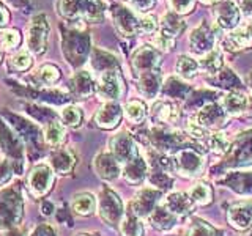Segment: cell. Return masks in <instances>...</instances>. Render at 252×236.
I'll return each mask as SVG.
<instances>
[{
    "instance_id": "26",
    "label": "cell",
    "mask_w": 252,
    "mask_h": 236,
    "mask_svg": "<svg viewBox=\"0 0 252 236\" xmlns=\"http://www.w3.org/2000/svg\"><path fill=\"white\" fill-rule=\"evenodd\" d=\"M161 87V76L159 71H148V73H144L140 76L139 81V91L144 94L145 98L153 99L156 98L158 91H159Z\"/></svg>"
},
{
    "instance_id": "43",
    "label": "cell",
    "mask_w": 252,
    "mask_h": 236,
    "mask_svg": "<svg viewBox=\"0 0 252 236\" xmlns=\"http://www.w3.org/2000/svg\"><path fill=\"white\" fill-rule=\"evenodd\" d=\"M21 43V35L18 30H5L0 33V44H2L5 49H14L18 47Z\"/></svg>"
},
{
    "instance_id": "20",
    "label": "cell",
    "mask_w": 252,
    "mask_h": 236,
    "mask_svg": "<svg viewBox=\"0 0 252 236\" xmlns=\"http://www.w3.org/2000/svg\"><path fill=\"white\" fill-rule=\"evenodd\" d=\"M114 19L117 29L123 35L131 36L139 33V18H136V14L131 11V8H117L114 11Z\"/></svg>"
},
{
    "instance_id": "10",
    "label": "cell",
    "mask_w": 252,
    "mask_h": 236,
    "mask_svg": "<svg viewBox=\"0 0 252 236\" xmlns=\"http://www.w3.org/2000/svg\"><path fill=\"white\" fill-rule=\"evenodd\" d=\"M110 153H112L117 157V161L123 165L129 164L139 156L137 147L134 144L132 137L126 132L117 134L115 137L110 139Z\"/></svg>"
},
{
    "instance_id": "61",
    "label": "cell",
    "mask_w": 252,
    "mask_h": 236,
    "mask_svg": "<svg viewBox=\"0 0 252 236\" xmlns=\"http://www.w3.org/2000/svg\"><path fill=\"white\" fill-rule=\"evenodd\" d=\"M248 236H252V233H251V235H248Z\"/></svg>"
},
{
    "instance_id": "56",
    "label": "cell",
    "mask_w": 252,
    "mask_h": 236,
    "mask_svg": "<svg viewBox=\"0 0 252 236\" xmlns=\"http://www.w3.org/2000/svg\"><path fill=\"white\" fill-rule=\"evenodd\" d=\"M202 2H203V3H216L218 0H202Z\"/></svg>"
},
{
    "instance_id": "16",
    "label": "cell",
    "mask_w": 252,
    "mask_h": 236,
    "mask_svg": "<svg viewBox=\"0 0 252 236\" xmlns=\"http://www.w3.org/2000/svg\"><path fill=\"white\" fill-rule=\"evenodd\" d=\"M215 18L216 24L222 29H236L238 27V21H240V8L235 5L232 0H224L220 2L215 11Z\"/></svg>"
},
{
    "instance_id": "33",
    "label": "cell",
    "mask_w": 252,
    "mask_h": 236,
    "mask_svg": "<svg viewBox=\"0 0 252 236\" xmlns=\"http://www.w3.org/2000/svg\"><path fill=\"white\" fill-rule=\"evenodd\" d=\"M120 233L122 236H144V224H142V219L128 209L126 216L120 222Z\"/></svg>"
},
{
    "instance_id": "11",
    "label": "cell",
    "mask_w": 252,
    "mask_h": 236,
    "mask_svg": "<svg viewBox=\"0 0 252 236\" xmlns=\"http://www.w3.org/2000/svg\"><path fill=\"white\" fill-rule=\"evenodd\" d=\"M87 47H89L87 38L77 31L63 35V51H65V55L71 65H81L87 55Z\"/></svg>"
},
{
    "instance_id": "22",
    "label": "cell",
    "mask_w": 252,
    "mask_h": 236,
    "mask_svg": "<svg viewBox=\"0 0 252 236\" xmlns=\"http://www.w3.org/2000/svg\"><path fill=\"white\" fill-rule=\"evenodd\" d=\"M252 43V35L249 31V27L244 26V27H236L233 30H230L228 33L224 36V47L228 51H240L248 47Z\"/></svg>"
},
{
    "instance_id": "9",
    "label": "cell",
    "mask_w": 252,
    "mask_h": 236,
    "mask_svg": "<svg viewBox=\"0 0 252 236\" xmlns=\"http://www.w3.org/2000/svg\"><path fill=\"white\" fill-rule=\"evenodd\" d=\"M125 85L118 71L115 69H106L104 73L101 74L98 85H96V91L98 94L106 101H117L118 98L123 94Z\"/></svg>"
},
{
    "instance_id": "59",
    "label": "cell",
    "mask_w": 252,
    "mask_h": 236,
    "mask_svg": "<svg viewBox=\"0 0 252 236\" xmlns=\"http://www.w3.org/2000/svg\"><path fill=\"white\" fill-rule=\"evenodd\" d=\"M77 236H90V235H77Z\"/></svg>"
},
{
    "instance_id": "39",
    "label": "cell",
    "mask_w": 252,
    "mask_h": 236,
    "mask_svg": "<svg viewBox=\"0 0 252 236\" xmlns=\"http://www.w3.org/2000/svg\"><path fill=\"white\" fill-rule=\"evenodd\" d=\"M189 197H191L192 203L197 205H210L213 200V191L208 184L205 183H197L195 186L191 187L189 191Z\"/></svg>"
},
{
    "instance_id": "52",
    "label": "cell",
    "mask_w": 252,
    "mask_h": 236,
    "mask_svg": "<svg viewBox=\"0 0 252 236\" xmlns=\"http://www.w3.org/2000/svg\"><path fill=\"white\" fill-rule=\"evenodd\" d=\"M240 11L244 16L251 18V16H252V0H241V2H240Z\"/></svg>"
},
{
    "instance_id": "47",
    "label": "cell",
    "mask_w": 252,
    "mask_h": 236,
    "mask_svg": "<svg viewBox=\"0 0 252 236\" xmlns=\"http://www.w3.org/2000/svg\"><path fill=\"white\" fill-rule=\"evenodd\" d=\"M14 165L10 159H6V157H0V186L8 183V181L11 179L13 173H14Z\"/></svg>"
},
{
    "instance_id": "58",
    "label": "cell",
    "mask_w": 252,
    "mask_h": 236,
    "mask_svg": "<svg viewBox=\"0 0 252 236\" xmlns=\"http://www.w3.org/2000/svg\"><path fill=\"white\" fill-rule=\"evenodd\" d=\"M248 27H249V31H251V35H252V22H251V24H248Z\"/></svg>"
},
{
    "instance_id": "28",
    "label": "cell",
    "mask_w": 252,
    "mask_h": 236,
    "mask_svg": "<svg viewBox=\"0 0 252 236\" xmlns=\"http://www.w3.org/2000/svg\"><path fill=\"white\" fill-rule=\"evenodd\" d=\"M148 219H150V222H152V225L159 228V230H169V228H172L178 220V217L175 214H172L164 205L156 206L152 214L148 216Z\"/></svg>"
},
{
    "instance_id": "35",
    "label": "cell",
    "mask_w": 252,
    "mask_h": 236,
    "mask_svg": "<svg viewBox=\"0 0 252 236\" xmlns=\"http://www.w3.org/2000/svg\"><path fill=\"white\" fill-rule=\"evenodd\" d=\"M183 29H185V22L180 19V16H177V13H167L161 21V31L169 36L175 38L183 31Z\"/></svg>"
},
{
    "instance_id": "38",
    "label": "cell",
    "mask_w": 252,
    "mask_h": 236,
    "mask_svg": "<svg viewBox=\"0 0 252 236\" xmlns=\"http://www.w3.org/2000/svg\"><path fill=\"white\" fill-rule=\"evenodd\" d=\"M125 115L131 123H142L147 117V107L142 101H129L125 106Z\"/></svg>"
},
{
    "instance_id": "15",
    "label": "cell",
    "mask_w": 252,
    "mask_h": 236,
    "mask_svg": "<svg viewBox=\"0 0 252 236\" xmlns=\"http://www.w3.org/2000/svg\"><path fill=\"white\" fill-rule=\"evenodd\" d=\"M123 110L117 101H107L104 106H102L96 115H94V121L102 129H114L115 126H118L122 120Z\"/></svg>"
},
{
    "instance_id": "2",
    "label": "cell",
    "mask_w": 252,
    "mask_h": 236,
    "mask_svg": "<svg viewBox=\"0 0 252 236\" xmlns=\"http://www.w3.org/2000/svg\"><path fill=\"white\" fill-rule=\"evenodd\" d=\"M24 216V200L18 187L0 191V230H13Z\"/></svg>"
},
{
    "instance_id": "25",
    "label": "cell",
    "mask_w": 252,
    "mask_h": 236,
    "mask_svg": "<svg viewBox=\"0 0 252 236\" xmlns=\"http://www.w3.org/2000/svg\"><path fill=\"white\" fill-rule=\"evenodd\" d=\"M60 79V69L47 63V65L39 66L33 74L30 76V81L33 82L35 87H46V85H54Z\"/></svg>"
},
{
    "instance_id": "49",
    "label": "cell",
    "mask_w": 252,
    "mask_h": 236,
    "mask_svg": "<svg viewBox=\"0 0 252 236\" xmlns=\"http://www.w3.org/2000/svg\"><path fill=\"white\" fill-rule=\"evenodd\" d=\"M156 0H131V10L137 13H148L155 6Z\"/></svg>"
},
{
    "instance_id": "42",
    "label": "cell",
    "mask_w": 252,
    "mask_h": 236,
    "mask_svg": "<svg viewBox=\"0 0 252 236\" xmlns=\"http://www.w3.org/2000/svg\"><path fill=\"white\" fill-rule=\"evenodd\" d=\"M30 66H32V57L30 52L27 51H19L10 59V68H13L14 71H26Z\"/></svg>"
},
{
    "instance_id": "40",
    "label": "cell",
    "mask_w": 252,
    "mask_h": 236,
    "mask_svg": "<svg viewBox=\"0 0 252 236\" xmlns=\"http://www.w3.org/2000/svg\"><path fill=\"white\" fill-rule=\"evenodd\" d=\"M60 118L65 126H71V128H77L82 123V110L77 106H66L62 109Z\"/></svg>"
},
{
    "instance_id": "14",
    "label": "cell",
    "mask_w": 252,
    "mask_h": 236,
    "mask_svg": "<svg viewBox=\"0 0 252 236\" xmlns=\"http://www.w3.org/2000/svg\"><path fill=\"white\" fill-rule=\"evenodd\" d=\"M227 219L236 230H246L252 225V203L238 202L232 205L227 211Z\"/></svg>"
},
{
    "instance_id": "44",
    "label": "cell",
    "mask_w": 252,
    "mask_h": 236,
    "mask_svg": "<svg viewBox=\"0 0 252 236\" xmlns=\"http://www.w3.org/2000/svg\"><path fill=\"white\" fill-rule=\"evenodd\" d=\"M186 236H218V235L215 228L210 227L208 224L202 222V220H195L191 225V228H189Z\"/></svg>"
},
{
    "instance_id": "32",
    "label": "cell",
    "mask_w": 252,
    "mask_h": 236,
    "mask_svg": "<svg viewBox=\"0 0 252 236\" xmlns=\"http://www.w3.org/2000/svg\"><path fill=\"white\" fill-rule=\"evenodd\" d=\"M123 173H125L126 181H129L131 184L142 183L144 178H145V173H147V164L144 161V157L137 156L134 161H131L129 164H126Z\"/></svg>"
},
{
    "instance_id": "13",
    "label": "cell",
    "mask_w": 252,
    "mask_h": 236,
    "mask_svg": "<svg viewBox=\"0 0 252 236\" xmlns=\"http://www.w3.org/2000/svg\"><path fill=\"white\" fill-rule=\"evenodd\" d=\"M94 172L98 173V177L102 179H115L118 178L122 172V164L117 161V157L112 153H99L96 157H94L93 162Z\"/></svg>"
},
{
    "instance_id": "19",
    "label": "cell",
    "mask_w": 252,
    "mask_h": 236,
    "mask_svg": "<svg viewBox=\"0 0 252 236\" xmlns=\"http://www.w3.org/2000/svg\"><path fill=\"white\" fill-rule=\"evenodd\" d=\"M51 159V167L55 173L59 175H68L73 172L76 165V156L73 154L71 149L66 148H55L49 156Z\"/></svg>"
},
{
    "instance_id": "18",
    "label": "cell",
    "mask_w": 252,
    "mask_h": 236,
    "mask_svg": "<svg viewBox=\"0 0 252 236\" xmlns=\"http://www.w3.org/2000/svg\"><path fill=\"white\" fill-rule=\"evenodd\" d=\"M197 120H199V123L203 124L207 129L218 131L220 126L225 124L227 114L224 112V109L220 107V104H208L200 110Z\"/></svg>"
},
{
    "instance_id": "36",
    "label": "cell",
    "mask_w": 252,
    "mask_h": 236,
    "mask_svg": "<svg viewBox=\"0 0 252 236\" xmlns=\"http://www.w3.org/2000/svg\"><path fill=\"white\" fill-rule=\"evenodd\" d=\"M199 61L194 60L189 55H180L177 60V73L183 79H192L199 73Z\"/></svg>"
},
{
    "instance_id": "57",
    "label": "cell",
    "mask_w": 252,
    "mask_h": 236,
    "mask_svg": "<svg viewBox=\"0 0 252 236\" xmlns=\"http://www.w3.org/2000/svg\"><path fill=\"white\" fill-rule=\"evenodd\" d=\"M249 87H251V88H252V73L249 74Z\"/></svg>"
},
{
    "instance_id": "54",
    "label": "cell",
    "mask_w": 252,
    "mask_h": 236,
    "mask_svg": "<svg viewBox=\"0 0 252 236\" xmlns=\"http://www.w3.org/2000/svg\"><path fill=\"white\" fill-rule=\"evenodd\" d=\"M43 214H46V216H49V214H52V209H54V205L51 203V202H44L43 203Z\"/></svg>"
},
{
    "instance_id": "7",
    "label": "cell",
    "mask_w": 252,
    "mask_h": 236,
    "mask_svg": "<svg viewBox=\"0 0 252 236\" xmlns=\"http://www.w3.org/2000/svg\"><path fill=\"white\" fill-rule=\"evenodd\" d=\"M173 167L177 169V172H180V175L195 178L202 175L205 169V159L194 149L185 148L173 157Z\"/></svg>"
},
{
    "instance_id": "5",
    "label": "cell",
    "mask_w": 252,
    "mask_h": 236,
    "mask_svg": "<svg viewBox=\"0 0 252 236\" xmlns=\"http://www.w3.org/2000/svg\"><path fill=\"white\" fill-rule=\"evenodd\" d=\"M47 38H49V22L46 14L39 13L32 18L27 30V47L33 55H41L47 49Z\"/></svg>"
},
{
    "instance_id": "48",
    "label": "cell",
    "mask_w": 252,
    "mask_h": 236,
    "mask_svg": "<svg viewBox=\"0 0 252 236\" xmlns=\"http://www.w3.org/2000/svg\"><path fill=\"white\" fill-rule=\"evenodd\" d=\"M172 10L177 14H186L192 10L194 0H169Z\"/></svg>"
},
{
    "instance_id": "21",
    "label": "cell",
    "mask_w": 252,
    "mask_h": 236,
    "mask_svg": "<svg viewBox=\"0 0 252 236\" xmlns=\"http://www.w3.org/2000/svg\"><path fill=\"white\" fill-rule=\"evenodd\" d=\"M191 46L197 54H208L215 49V33L208 26L197 27L191 33Z\"/></svg>"
},
{
    "instance_id": "60",
    "label": "cell",
    "mask_w": 252,
    "mask_h": 236,
    "mask_svg": "<svg viewBox=\"0 0 252 236\" xmlns=\"http://www.w3.org/2000/svg\"><path fill=\"white\" fill-rule=\"evenodd\" d=\"M0 61H2V54H0Z\"/></svg>"
},
{
    "instance_id": "45",
    "label": "cell",
    "mask_w": 252,
    "mask_h": 236,
    "mask_svg": "<svg viewBox=\"0 0 252 236\" xmlns=\"http://www.w3.org/2000/svg\"><path fill=\"white\" fill-rule=\"evenodd\" d=\"M152 44L156 47V49L159 51H170L173 46H175V38L173 36H169L159 31V33H156L153 38H152Z\"/></svg>"
},
{
    "instance_id": "12",
    "label": "cell",
    "mask_w": 252,
    "mask_h": 236,
    "mask_svg": "<svg viewBox=\"0 0 252 236\" xmlns=\"http://www.w3.org/2000/svg\"><path fill=\"white\" fill-rule=\"evenodd\" d=\"M161 192L155 191V189H144L140 191L136 199H134L129 203V211L134 212L136 216L142 217H148L153 212V209L156 208V203L159 202Z\"/></svg>"
},
{
    "instance_id": "4",
    "label": "cell",
    "mask_w": 252,
    "mask_h": 236,
    "mask_svg": "<svg viewBox=\"0 0 252 236\" xmlns=\"http://www.w3.org/2000/svg\"><path fill=\"white\" fill-rule=\"evenodd\" d=\"M26 145L16 134L11 126L6 121L0 120V149H2L3 156L10 159L14 165V170L18 175L22 173L24 169V157H26Z\"/></svg>"
},
{
    "instance_id": "27",
    "label": "cell",
    "mask_w": 252,
    "mask_h": 236,
    "mask_svg": "<svg viewBox=\"0 0 252 236\" xmlns=\"http://www.w3.org/2000/svg\"><path fill=\"white\" fill-rule=\"evenodd\" d=\"M43 136H44V144L49 145L52 148H59L63 142H65V128L63 124L57 120H49L44 126V131H43Z\"/></svg>"
},
{
    "instance_id": "24",
    "label": "cell",
    "mask_w": 252,
    "mask_h": 236,
    "mask_svg": "<svg viewBox=\"0 0 252 236\" xmlns=\"http://www.w3.org/2000/svg\"><path fill=\"white\" fill-rule=\"evenodd\" d=\"M162 205L172 212V214H175L177 217L186 216L188 212L192 211V200H191V197H186L183 192H173V194H170Z\"/></svg>"
},
{
    "instance_id": "34",
    "label": "cell",
    "mask_w": 252,
    "mask_h": 236,
    "mask_svg": "<svg viewBox=\"0 0 252 236\" xmlns=\"http://www.w3.org/2000/svg\"><path fill=\"white\" fill-rule=\"evenodd\" d=\"M19 94H24V96H30V98H35V99H41V101H47V102H62V101H66V94H63L60 91H38L36 88H26V87H22V90H16Z\"/></svg>"
},
{
    "instance_id": "6",
    "label": "cell",
    "mask_w": 252,
    "mask_h": 236,
    "mask_svg": "<svg viewBox=\"0 0 252 236\" xmlns=\"http://www.w3.org/2000/svg\"><path fill=\"white\" fill-rule=\"evenodd\" d=\"M99 216L109 225H120L123 216V203L114 191L110 189H102L99 194L98 202Z\"/></svg>"
},
{
    "instance_id": "41",
    "label": "cell",
    "mask_w": 252,
    "mask_h": 236,
    "mask_svg": "<svg viewBox=\"0 0 252 236\" xmlns=\"http://www.w3.org/2000/svg\"><path fill=\"white\" fill-rule=\"evenodd\" d=\"M207 142H208L210 148L218 154H222L228 149V140L225 137V134L220 132V131L210 132V136L207 137Z\"/></svg>"
},
{
    "instance_id": "30",
    "label": "cell",
    "mask_w": 252,
    "mask_h": 236,
    "mask_svg": "<svg viewBox=\"0 0 252 236\" xmlns=\"http://www.w3.org/2000/svg\"><path fill=\"white\" fill-rule=\"evenodd\" d=\"M152 115L162 123H173L180 117V110L169 101H156L152 107Z\"/></svg>"
},
{
    "instance_id": "23",
    "label": "cell",
    "mask_w": 252,
    "mask_h": 236,
    "mask_svg": "<svg viewBox=\"0 0 252 236\" xmlns=\"http://www.w3.org/2000/svg\"><path fill=\"white\" fill-rule=\"evenodd\" d=\"M219 104L227 115H240L248 107V96L241 91H230L220 99Z\"/></svg>"
},
{
    "instance_id": "55",
    "label": "cell",
    "mask_w": 252,
    "mask_h": 236,
    "mask_svg": "<svg viewBox=\"0 0 252 236\" xmlns=\"http://www.w3.org/2000/svg\"><path fill=\"white\" fill-rule=\"evenodd\" d=\"M3 236H22V233L18 232V230H14V228H13V230H6Z\"/></svg>"
},
{
    "instance_id": "8",
    "label": "cell",
    "mask_w": 252,
    "mask_h": 236,
    "mask_svg": "<svg viewBox=\"0 0 252 236\" xmlns=\"http://www.w3.org/2000/svg\"><path fill=\"white\" fill-rule=\"evenodd\" d=\"M29 191L30 194L36 197V199H41L47 192L51 191V187L54 184V170L51 165L46 164H38L32 169L29 179Z\"/></svg>"
},
{
    "instance_id": "50",
    "label": "cell",
    "mask_w": 252,
    "mask_h": 236,
    "mask_svg": "<svg viewBox=\"0 0 252 236\" xmlns=\"http://www.w3.org/2000/svg\"><path fill=\"white\" fill-rule=\"evenodd\" d=\"M29 236H57V232L51 224H39L32 230Z\"/></svg>"
},
{
    "instance_id": "53",
    "label": "cell",
    "mask_w": 252,
    "mask_h": 236,
    "mask_svg": "<svg viewBox=\"0 0 252 236\" xmlns=\"http://www.w3.org/2000/svg\"><path fill=\"white\" fill-rule=\"evenodd\" d=\"M8 21H10V14H8V11L2 5H0V29L5 27L8 24Z\"/></svg>"
},
{
    "instance_id": "17",
    "label": "cell",
    "mask_w": 252,
    "mask_h": 236,
    "mask_svg": "<svg viewBox=\"0 0 252 236\" xmlns=\"http://www.w3.org/2000/svg\"><path fill=\"white\" fill-rule=\"evenodd\" d=\"M159 65V52L155 47H142L132 57V66L137 73H148L156 71Z\"/></svg>"
},
{
    "instance_id": "46",
    "label": "cell",
    "mask_w": 252,
    "mask_h": 236,
    "mask_svg": "<svg viewBox=\"0 0 252 236\" xmlns=\"http://www.w3.org/2000/svg\"><path fill=\"white\" fill-rule=\"evenodd\" d=\"M158 30V21L156 18L150 14H142L139 18V33H145V35H150V33H155Z\"/></svg>"
},
{
    "instance_id": "31",
    "label": "cell",
    "mask_w": 252,
    "mask_h": 236,
    "mask_svg": "<svg viewBox=\"0 0 252 236\" xmlns=\"http://www.w3.org/2000/svg\"><path fill=\"white\" fill-rule=\"evenodd\" d=\"M71 208L77 216H90L96 209V199H94L93 194L89 192L77 194L71 202Z\"/></svg>"
},
{
    "instance_id": "51",
    "label": "cell",
    "mask_w": 252,
    "mask_h": 236,
    "mask_svg": "<svg viewBox=\"0 0 252 236\" xmlns=\"http://www.w3.org/2000/svg\"><path fill=\"white\" fill-rule=\"evenodd\" d=\"M3 2L16 10H27L29 8V0H3Z\"/></svg>"
},
{
    "instance_id": "3",
    "label": "cell",
    "mask_w": 252,
    "mask_h": 236,
    "mask_svg": "<svg viewBox=\"0 0 252 236\" xmlns=\"http://www.w3.org/2000/svg\"><path fill=\"white\" fill-rule=\"evenodd\" d=\"M2 117L6 120V123L11 126V129L19 136L22 144L27 145L30 151H33V149L35 151L36 149H41L44 136H43L41 129H39L33 121H30L27 118H24L18 114L8 112V110L2 112Z\"/></svg>"
},
{
    "instance_id": "29",
    "label": "cell",
    "mask_w": 252,
    "mask_h": 236,
    "mask_svg": "<svg viewBox=\"0 0 252 236\" xmlns=\"http://www.w3.org/2000/svg\"><path fill=\"white\" fill-rule=\"evenodd\" d=\"M71 90L79 98H87L93 93V77L89 71H79L71 79Z\"/></svg>"
},
{
    "instance_id": "1",
    "label": "cell",
    "mask_w": 252,
    "mask_h": 236,
    "mask_svg": "<svg viewBox=\"0 0 252 236\" xmlns=\"http://www.w3.org/2000/svg\"><path fill=\"white\" fill-rule=\"evenodd\" d=\"M57 13L69 21L84 18L89 22H99L104 18L106 5L102 0H57Z\"/></svg>"
},
{
    "instance_id": "37",
    "label": "cell",
    "mask_w": 252,
    "mask_h": 236,
    "mask_svg": "<svg viewBox=\"0 0 252 236\" xmlns=\"http://www.w3.org/2000/svg\"><path fill=\"white\" fill-rule=\"evenodd\" d=\"M199 66L207 71L210 74H216L218 71L222 66V52H220L218 47H215L213 51H210L205 57L199 61Z\"/></svg>"
}]
</instances>
